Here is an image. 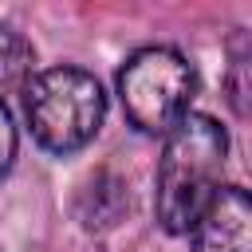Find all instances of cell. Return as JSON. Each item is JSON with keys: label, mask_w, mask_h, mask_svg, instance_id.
<instances>
[{"label": "cell", "mask_w": 252, "mask_h": 252, "mask_svg": "<svg viewBox=\"0 0 252 252\" xmlns=\"http://www.w3.org/2000/svg\"><path fill=\"white\" fill-rule=\"evenodd\" d=\"M130 205V189L118 173L110 169H98L94 177L83 181L79 197H75V220L87 228V232H102V228H114L122 220Z\"/></svg>", "instance_id": "cell-5"}, {"label": "cell", "mask_w": 252, "mask_h": 252, "mask_svg": "<svg viewBox=\"0 0 252 252\" xmlns=\"http://www.w3.org/2000/svg\"><path fill=\"white\" fill-rule=\"evenodd\" d=\"M197 94V71L193 63L169 47V43H150L126 55L118 67V98L134 130L142 134H169L185 114Z\"/></svg>", "instance_id": "cell-3"}, {"label": "cell", "mask_w": 252, "mask_h": 252, "mask_svg": "<svg viewBox=\"0 0 252 252\" xmlns=\"http://www.w3.org/2000/svg\"><path fill=\"white\" fill-rule=\"evenodd\" d=\"M185 236L193 252H252V197L240 185H217Z\"/></svg>", "instance_id": "cell-4"}, {"label": "cell", "mask_w": 252, "mask_h": 252, "mask_svg": "<svg viewBox=\"0 0 252 252\" xmlns=\"http://www.w3.org/2000/svg\"><path fill=\"white\" fill-rule=\"evenodd\" d=\"M16 150H20L16 122H12V110H8V102L0 98V177H8V169H12V161H16Z\"/></svg>", "instance_id": "cell-8"}, {"label": "cell", "mask_w": 252, "mask_h": 252, "mask_svg": "<svg viewBox=\"0 0 252 252\" xmlns=\"http://www.w3.org/2000/svg\"><path fill=\"white\" fill-rule=\"evenodd\" d=\"M248 59H252V47H248V35L240 32L232 39V55H228V102H232V110L240 118L248 114V91H252V83H248Z\"/></svg>", "instance_id": "cell-7"}, {"label": "cell", "mask_w": 252, "mask_h": 252, "mask_svg": "<svg viewBox=\"0 0 252 252\" xmlns=\"http://www.w3.org/2000/svg\"><path fill=\"white\" fill-rule=\"evenodd\" d=\"M24 114H28L32 138L47 154L67 158L98 138L102 118H106V94L91 71L59 63L28 79Z\"/></svg>", "instance_id": "cell-2"}, {"label": "cell", "mask_w": 252, "mask_h": 252, "mask_svg": "<svg viewBox=\"0 0 252 252\" xmlns=\"http://www.w3.org/2000/svg\"><path fill=\"white\" fill-rule=\"evenodd\" d=\"M32 75H35V47H32V39L16 24L0 20V94L28 87Z\"/></svg>", "instance_id": "cell-6"}, {"label": "cell", "mask_w": 252, "mask_h": 252, "mask_svg": "<svg viewBox=\"0 0 252 252\" xmlns=\"http://www.w3.org/2000/svg\"><path fill=\"white\" fill-rule=\"evenodd\" d=\"M228 158V134L213 114L189 110L161 146L154 173V217L169 236H185L205 201L220 185Z\"/></svg>", "instance_id": "cell-1"}]
</instances>
